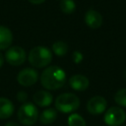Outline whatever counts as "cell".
<instances>
[{"instance_id": "cell-1", "label": "cell", "mask_w": 126, "mask_h": 126, "mask_svg": "<svg viewBox=\"0 0 126 126\" xmlns=\"http://www.w3.org/2000/svg\"><path fill=\"white\" fill-rule=\"evenodd\" d=\"M66 82V73L59 66H49L40 75V83L46 90H57L62 88Z\"/></svg>"}, {"instance_id": "cell-2", "label": "cell", "mask_w": 126, "mask_h": 126, "mask_svg": "<svg viewBox=\"0 0 126 126\" xmlns=\"http://www.w3.org/2000/svg\"><path fill=\"white\" fill-rule=\"evenodd\" d=\"M28 59L32 66L43 68L52 61V51L45 46H35L31 49Z\"/></svg>"}, {"instance_id": "cell-3", "label": "cell", "mask_w": 126, "mask_h": 126, "mask_svg": "<svg viewBox=\"0 0 126 126\" xmlns=\"http://www.w3.org/2000/svg\"><path fill=\"white\" fill-rule=\"evenodd\" d=\"M80 106L79 97L72 93H65L58 95L55 99L56 110L63 113H71L77 110Z\"/></svg>"}, {"instance_id": "cell-4", "label": "cell", "mask_w": 126, "mask_h": 126, "mask_svg": "<svg viewBox=\"0 0 126 126\" xmlns=\"http://www.w3.org/2000/svg\"><path fill=\"white\" fill-rule=\"evenodd\" d=\"M38 117L39 115H38L37 107L32 102L24 103L23 105L20 106L18 110V119L24 125L27 126L33 125L38 120Z\"/></svg>"}, {"instance_id": "cell-5", "label": "cell", "mask_w": 126, "mask_h": 126, "mask_svg": "<svg viewBox=\"0 0 126 126\" xmlns=\"http://www.w3.org/2000/svg\"><path fill=\"white\" fill-rule=\"evenodd\" d=\"M103 119L108 126H120L126 119V113L119 106H111L105 111Z\"/></svg>"}, {"instance_id": "cell-6", "label": "cell", "mask_w": 126, "mask_h": 126, "mask_svg": "<svg viewBox=\"0 0 126 126\" xmlns=\"http://www.w3.org/2000/svg\"><path fill=\"white\" fill-rule=\"evenodd\" d=\"M5 60L12 66H20L26 61L25 49L21 46L9 47L5 53Z\"/></svg>"}, {"instance_id": "cell-7", "label": "cell", "mask_w": 126, "mask_h": 126, "mask_svg": "<svg viewBox=\"0 0 126 126\" xmlns=\"http://www.w3.org/2000/svg\"><path fill=\"white\" fill-rule=\"evenodd\" d=\"M38 80V73L32 68H25L18 73L17 81L21 86L31 87Z\"/></svg>"}, {"instance_id": "cell-8", "label": "cell", "mask_w": 126, "mask_h": 126, "mask_svg": "<svg viewBox=\"0 0 126 126\" xmlns=\"http://www.w3.org/2000/svg\"><path fill=\"white\" fill-rule=\"evenodd\" d=\"M107 101L101 95H95L89 99L87 102V110L93 115H99L106 109Z\"/></svg>"}, {"instance_id": "cell-9", "label": "cell", "mask_w": 126, "mask_h": 126, "mask_svg": "<svg viewBox=\"0 0 126 126\" xmlns=\"http://www.w3.org/2000/svg\"><path fill=\"white\" fill-rule=\"evenodd\" d=\"M69 85L75 91L84 92L89 88L90 81L86 76L82 74H76L69 79Z\"/></svg>"}, {"instance_id": "cell-10", "label": "cell", "mask_w": 126, "mask_h": 126, "mask_svg": "<svg viewBox=\"0 0 126 126\" xmlns=\"http://www.w3.org/2000/svg\"><path fill=\"white\" fill-rule=\"evenodd\" d=\"M85 23L91 29H98L102 25V16L94 9H90L85 14Z\"/></svg>"}, {"instance_id": "cell-11", "label": "cell", "mask_w": 126, "mask_h": 126, "mask_svg": "<svg viewBox=\"0 0 126 126\" xmlns=\"http://www.w3.org/2000/svg\"><path fill=\"white\" fill-rule=\"evenodd\" d=\"M32 99L34 103L39 107H47L49 106L53 101V95L48 92L44 90H39L34 93Z\"/></svg>"}, {"instance_id": "cell-12", "label": "cell", "mask_w": 126, "mask_h": 126, "mask_svg": "<svg viewBox=\"0 0 126 126\" xmlns=\"http://www.w3.org/2000/svg\"><path fill=\"white\" fill-rule=\"evenodd\" d=\"M13 42V33L9 28L0 26V50L8 49Z\"/></svg>"}, {"instance_id": "cell-13", "label": "cell", "mask_w": 126, "mask_h": 126, "mask_svg": "<svg viewBox=\"0 0 126 126\" xmlns=\"http://www.w3.org/2000/svg\"><path fill=\"white\" fill-rule=\"evenodd\" d=\"M14 104L6 97H0V119H6L12 116L14 113Z\"/></svg>"}, {"instance_id": "cell-14", "label": "cell", "mask_w": 126, "mask_h": 126, "mask_svg": "<svg viewBox=\"0 0 126 126\" xmlns=\"http://www.w3.org/2000/svg\"><path fill=\"white\" fill-rule=\"evenodd\" d=\"M38 118L39 122L43 125L51 124L57 119V111L54 108H47L40 113Z\"/></svg>"}, {"instance_id": "cell-15", "label": "cell", "mask_w": 126, "mask_h": 126, "mask_svg": "<svg viewBox=\"0 0 126 126\" xmlns=\"http://www.w3.org/2000/svg\"><path fill=\"white\" fill-rule=\"evenodd\" d=\"M52 52L57 56H63L68 52V44L62 40L55 41L52 44Z\"/></svg>"}, {"instance_id": "cell-16", "label": "cell", "mask_w": 126, "mask_h": 126, "mask_svg": "<svg viewBox=\"0 0 126 126\" xmlns=\"http://www.w3.org/2000/svg\"><path fill=\"white\" fill-rule=\"evenodd\" d=\"M60 10L64 14H72L76 10V3L74 0H61L60 2Z\"/></svg>"}, {"instance_id": "cell-17", "label": "cell", "mask_w": 126, "mask_h": 126, "mask_svg": "<svg viewBox=\"0 0 126 126\" xmlns=\"http://www.w3.org/2000/svg\"><path fill=\"white\" fill-rule=\"evenodd\" d=\"M68 125L69 126H87L85 119L78 113L70 114L68 117Z\"/></svg>"}, {"instance_id": "cell-18", "label": "cell", "mask_w": 126, "mask_h": 126, "mask_svg": "<svg viewBox=\"0 0 126 126\" xmlns=\"http://www.w3.org/2000/svg\"><path fill=\"white\" fill-rule=\"evenodd\" d=\"M114 100L119 106L126 107V89L118 90L114 94Z\"/></svg>"}, {"instance_id": "cell-19", "label": "cell", "mask_w": 126, "mask_h": 126, "mask_svg": "<svg viewBox=\"0 0 126 126\" xmlns=\"http://www.w3.org/2000/svg\"><path fill=\"white\" fill-rule=\"evenodd\" d=\"M72 59H73V62L76 63V64H79L83 61L84 59V56L82 54L81 51H74L73 54H72Z\"/></svg>"}, {"instance_id": "cell-20", "label": "cell", "mask_w": 126, "mask_h": 126, "mask_svg": "<svg viewBox=\"0 0 126 126\" xmlns=\"http://www.w3.org/2000/svg\"><path fill=\"white\" fill-rule=\"evenodd\" d=\"M17 98H18L19 101L25 102V101L28 99V94H27L26 92H24V91H21V92H19V93L17 94Z\"/></svg>"}, {"instance_id": "cell-21", "label": "cell", "mask_w": 126, "mask_h": 126, "mask_svg": "<svg viewBox=\"0 0 126 126\" xmlns=\"http://www.w3.org/2000/svg\"><path fill=\"white\" fill-rule=\"evenodd\" d=\"M45 0H29V2L30 3H32V4H34V5H38V4H41V3H43Z\"/></svg>"}, {"instance_id": "cell-22", "label": "cell", "mask_w": 126, "mask_h": 126, "mask_svg": "<svg viewBox=\"0 0 126 126\" xmlns=\"http://www.w3.org/2000/svg\"><path fill=\"white\" fill-rule=\"evenodd\" d=\"M4 60H5V57H4L3 54L0 52V68L3 66V64H4Z\"/></svg>"}, {"instance_id": "cell-23", "label": "cell", "mask_w": 126, "mask_h": 126, "mask_svg": "<svg viewBox=\"0 0 126 126\" xmlns=\"http://www.w3.org/2000/svg\"><path fill=\"white\" fill-rule=\"evenodd\" d=\"M5 126H19V124H17L16 122H13V121H11V122H8V123H6V124H5Z\"/></svg>"}, {"instance_id": "cell-24", "label": "cell", "mask_w": 126, "mask_h": 126, "mask_svg": "<svg viewBox=\"0 0 126 126\" xmlns=\"http://www.w3.org/2000/svg\"><path fill=\"white\" fill-rule=\"evenodd\" d=\"M125 76H126V73H125Z\"/></svg>"}, {"instance_id": "cell-25", "label": "cell", "mask_w": 126, "mask_h": 126, "mask_svg": "<svg viewBox=\"0 0 126 126\" xmlns=\"http://www.w3.org/2000/svg\"><path fill=\"white\" fill-rule=\"evenodd\" d=\"M124 126H126V125H124Z\"/></svg>"}]
</instances>
